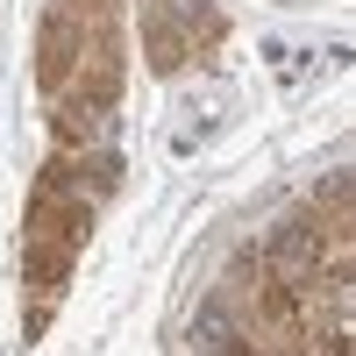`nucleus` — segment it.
Instances as JSON below:
<instances>
[{
  "instance_id": "nucleus-1",
  "label": "nucleus",
  "mask_w": 356,
  "mask_h": 356,
  "mask_svg": "<svg viewBox=\"0 0 356 356\" xmlns=\"http://www.w3.org/2000/svg\"><path fill=\"white\" fill-rule=\"evenodd\" d=\"M79 57H86V22H72L65 8H50L43 15V36H36V79H43L50 100L79 79Z\"/></svg>"
},
{
  "instance_id": "nucleus-2",
  "label": "nucleus",
  "mask_w": 356,
  "mask_h": 356,
  "mask_svg": "<svg viewBox=\"0 0 356 356\" xmlns=\"http://www.w3.org/2000/svg\"><path fill=\"white\" fill-rule=\"evenodd\" d=\"M214 356H264V349H250V342H228V349H214Z\"/></svg>"
}]
</instances>
